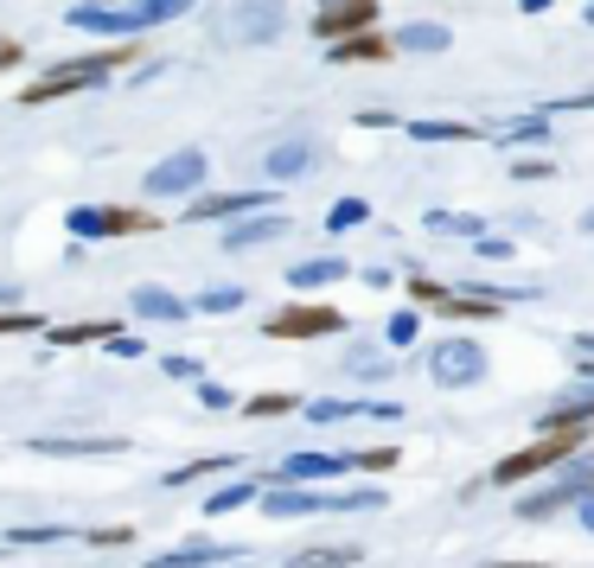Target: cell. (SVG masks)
I'll return each mask as SVG.
<instances>
[{"instance_id":"cell-1","label":"cell","mask_w":594,"mask_h":568,"mask_svg":"<svg viewBox=\"0 0 594 568\" xmlns=\"http://www.w3.org/2000/svg\"><path fill=\"white\" fill-rule=\"evenodd\" d=\"M180 13H192V0H78V7L64 13V27L103 32V39H141V32L180 20Z\"/></svg>"},{"instance_id":"cell-2","label":"cell","mask_w":594,"mask_h":568,"mask_svg":"<svg viewBox=\"0 0 594 568\" xmlns=\"http://www.w3.org/2000/svg\"><path fill=\"white\" fill-rule=\"evenodd\" d=\"M122 58H134V45H109V52H90V58H64V64H52L46 78H32L27 90H20V103H58V97H83V90H97V83L122 64Z\"/></svg>"},{"instance_id":"cell-3","label":"cell","mask_w":594,"mask_h":568,"mask_svg":"<svg viewBox=\"0 0 594 568\" xmlns=\"http://www.w3.org/2000/svg\"><path fill=\"white\" fill-rule=\"evenodd\" d=\"M568 454H582V428H556V435L531 440L524 454L499 460V466H492V486H524L531 473H550V466H563Z\"/></svg>"},{"instance_id":"cell-4","label":"cell","mask_w":594,"mask_h":568,"mask_svg":"<svg viewBox=\"0 0 594 568\" xmlns=\"http://www.w3.org/2000/svg\"><path fill=\"white\" fill-rule=\"evenodd\" d=\"M429 377H435L441 389H466L486 377V352L473 345V338H441L435 352H429Z\"/></svg>"},{"instance_id":"cell-5","label":"cell","mask_w":594,"mask_h":568,"mask_svg":"<svg viewBox=\"0 0 594 568\" xmlns=\"http://www.w3.org/2000/svg\"><path fill=\"white\" fill-rule=\"evenodd\" d=\"M231 39L236 45H275V39H288V0H236Z\"/></svg>"},{"instance_id":"cell-6","label":"cell","mask_w":594,"mask_h":568,"mask_svg":"<svg viewBox=\"0 0 594 568\" xmlns=\"http://www.w3.org/2000/svg\"><path fill=\"white\" fill-rule=\"evenodd\" d=\"M205 185V148H180L148 173V199H192Z\"/></svg>"},{"instance_id":"cell-7","label":"cell","mask_w":594,"mask_h":568,"mask_svg":"<svg viewBox=\"0 0 594 568\" xmlns=\"http://www.w3.org/2000/svg\"><path fill=\"white\" fill-rule=\"evenodd\" d=\"M345 320H339V307H326V301H301V307H282L275 320H269V338H326L339 333Z\"/></svg>"},{"instance_id":"cell-8","label":"cell","mask_w":594,"mask_h":568,"mask_svg":"<svg viewBox=\"0 0 594 568\" xmlns=\"http://www.w3.org/2000/svg\"><path fill=\"white\" fill-rule=\"evenodd\" d=\"M352 454H288L275 466V486H313V479H345L352 473Z\"/></svg>"},{"instance_id":"cell-9","label":"cell","mask_w":594,"mask_h":568,"mask_svg":"<svg viewBox=\"0 0 594 568\" xmlns=\"http://www.w3.org/2000/svg\"><path fill=\"white\" fill-rule=\"evenodd\" d=\"M377 20V0H320V20H313V32L333 45V39H352V32H364Z\"/></svg>"},{"instance_id":"cell-10","label":"cell","mask_w":594,"mask_h":568,"mask_svg":"<svg viewBox=\"0 0 594 568\" xmlns=\"http://www.w3.org/2000/svg\"><path fill=\"white\" fill-rule=\"evenodd\" d=\"M294 231L282 211H250V217H231L224 224V250H262V243H282Z\"/></svg>"},{"instance_id":"cell-11","label":"cell","mask_w":594,"mask_h":568,"mask_svg":"<svg viewBox=\"0 0 594 568\" xmlns=\"http://www.w3.org/2000/svg\"><path fill=\"white\" fill-rule=\"evenodd\" d=\"M250 211H275V192H218V199H199V205H185L192 224H211V217H250Z\"/></svg>"},{"instance_id":"cell-12","label":"cell","mask_w":594,"mask_h":568,"mask_svg":"<svg viewBox=\"0 0 594 568\" xmlns=\"http://www.w3.org/2000/svg\"><path fill=\"white\" fill-rule=\"evenodd\" d=\"M256 511L275 517V524H288V517L326 511V498H320V491H308V486H269V491H256Z\"/></svg>"},{"instance_id":"cell-13","label":"cell","mask_w":594,"mask_h":568,"mask_svg":"<svg viewBox=\"0 0 594 568\" xmlns=\"http://www.w3.org/2000/svg\"><path fill=\"white\" fill-rule=\"evenodd\" d=\"M129 307H134V320H154V326H185L192 301H180V294H167V287H154V282H141L129 294Z\"/></svg>"},{"instance_id":"cell-14","label":"cell","mask_w":594,"mask_h":568,"mask_svg":"<svg viewBox=\"0 0 594 568\" xmlns=\"http://www.w3.org/2000/svg\"><path fill=\"white\" fill-rule=\"evenodd\" d=\"M231 556H243L236 542H180L167 556H148V568H211V562H231Z\"/></svg>"},{"instance_id":"cell-15","label":"cell","mask_w":594,"mask_h":568,"mask_svg":"<svg viewBox=\"0 0 594 568\" xmlns=\"http://www.w3.org/2000/svg\"><path fill=\"white\" fill-rule=\"evenodd\" d=\"M396 52V39H377V32H352V39H333L326 58L333 64H371V58H390Z\"/></svg>"},{"instance_id":"cell-16","label":"cell","mask_w":594,"mask_h":568,"mask_svg":"<svg viewBox=\"0 0 594 568\" xmlns=\"http://www.w3.org/2000/svg\"><path fill=\"white\" fill-rule=\"evenodd\" d=\"M313 148L308 141H282V148H269V180H308L313 173Z\"/></svg>"},{"instance_id":"cell-17","label":"cell","mask_w":594,"mask_h":568,"mask_svg":"<svg viewBox=\"0 0 594 568\" xmlns=\"http://www.w3.org/2000/svg\"><path fill=\"white\" fill-rule=\"evenodd\" d=\"M352 268H345V256H313V262H294L288 268V287H333L345 282Z\"/></svg>"},{"instance_id":"cell-18","label":"cell","mask_w":594,"mask_h":568,"mask_svg":"<svg viewBox=\"0 0 594 568\" xmlns=\"http://www.w3.org/2000/svg\"><path fill=\"white\" fill-rule=\"evenodd\" d=\"M454 32L435 27V20H415V27H396V52H447Z\"/></svg>"},{"instance_id":"cell-19","label":"cell","mask_w":594,"mask_h":568,"mask_svg":"<svg viewBox=\"0 0 594 568\" xmlns=\"http://www.w3.org/2000/svg\"><path fill=\"white\" fill-rule=\"evenodd\" d=\"M588 422H594V389H582V396H568L556 409H543V435H556V428H588Z\"/></svg>"},{"instance_id":"cell-20","label":"cell","mask_w":594,"mask_h":568,"mask_svg":"<svg viewBox=\"0 0 594 568\" xmlns=\"http://www.w3.org/2000/svg\"><path fill=\"white\" fill-rule=\"evenodd\" d=\"M32 454H58V460H78V454H129L122 440H32Z\"/></svg>"},{"instance_id":"cell-21","label":"cell","mask_w":594,"mask_h":568,"mask_svg":"<svg viewBox=\"0 0 594 568\" xmlns=\"http://www.w3.org/2000/svg\"><path fill=\"white\" fill-rule=\"evenodd\" d=\"M359 562V549L352 542H339V549H308V556H288V562H275V568H352Z\"/></svg>"},{"instance_id":"cell-22","label":"cell","mask_w":594,"mask_h":568,"mask_svg":"<svg viewBox=\"0 0 594 568\" xmlns=\"http://www.w3.org/2000/svg\"><path fill=\"white\" fill-rule=\"evenodd\" d=\"M64 224H71V236H78V243H103V236H109V211L103 205H78Z\"/></svg>"},{"instance_id":"cell-23","label":"cell","mask_w":594,"mask_h":568,"mask_svg":"<svg viewBox=\"0 0 594 568\" xmlns=\"http://www.w3.org/2000/svg\"><path fill=\"white\" fill-rule=\"evenodd\" d=\"M243 505H256V486H250V479H236V486H218V491L205 498L211 517H231V511H243Z\"/></svg>"},{"instance_id":"cell-24","label":"cell","mask_w":594,"mask_h":568,"mask_svg":"<svg viewBox=\"0 0 594 568\" xmlns=\"http://www.w3.org/2000/svg\"><path fill=\"white\" fill-rule=\"evenodd\" d=\"M371 403H339V396H320V403H308V422H320V428H333V422H352V415H364Z\"/></svg>"},{"instance_id":"cell-25","label":"cell","mask_w":594,"mask_h":568,"mask_svg":"<svg viewBox=\"0 0 594 568\" xmlns=\"http://www.w3.org/2000/svg\"><path fill=\"white\" fill-rule=\"evenodd\" d=\"M429 231L435 236H486V224L466 217V211H429Z\"/></svg>"},{"instance_id":"cell-26","label":"cell","mask_w":594,"mask_h":568,"mask_svg":"<svg viewBox=\"0 0 594 568\" xmlns=\"http://www.w3.org/2000/svg\"><path fill=\"white\" fill-rule=\"evenodd\" d=\"M115 338V326H103V320H83V326H58L52 345H109Z\"/></svg>"},{"instance_id":"cell-27","label":"cell","mask_w":594,"mask_h":568,"mask_svg":"<svg viewBox=\"0 0 594 568\" xmlns=\"http://www.w3.org/2000/svg\"><path fill=\"white\" fill-rule=\"evenodd\" d=\"M345 371H352V377H390V352H377V345H352Z\"/></svg>"},{"instance_id":"cell-28","label":"cell","mask_w":594,"mask_h":568,"mask_svg":"<svg viewBox=\"0 0 594 568\" xmlns=\"http://www.w3.org/2000/svg\"><path fill=\"white\" fill-rule=\"evenodd\" d=\"M364 217H371V205H364V199H339V205L333 211H326V231H359V224H364Z\"/></svg>"},{"instance_id":"cell-29","label":"cell","mask_w":594,"mask_h":568,"mask_svg":"<svg viewBox=\"0 0 594 568\" xmlns=\"http://www.w3.org/2000/svg\"><path fill=\"white\" fill-rule=\"evenodd\" d=\"M377 505H384V491H377V486H359V491H333V498H326V511H377Z\"/></svg>"},{"instance_id":"cell-30","label":"cell","mask_w":594,"mask_h":568,"mask_svg":"<svg viewBox=\"0 0 594 568\" xmlns=\"http://www.w3.org/2000/svg\"><path fill=\"white\" fill-rule=\"evenodd\" d=\"M415 141H473L480 129H466V122H410Z\"/></svg>"},{"instance_id":"cell-31","label":"cell","mask_w":594,"mask_h":568,"mask_svg":"<svg viewBox=\"0 0 594 568\" xmlns=\"http://www.w3.org/2000/svg\"><path fill=\"white\" fill-rule=\"evenodd\" d=\"M243 301H250L243 287H205V294H199L192 307H199V313H236V307H243Z\"/></svg>"},{"instance_id":"cell-32","label":"cell","mask_w":594,"mask_h":568,"mask_svg":"<svg viewBox=\"0 0 594 568\" xmlns=\"http://www.w3.org/2000/svg\"><path fill=\"white\" fill-rule=\"evenodd\" d=\"M218 466H231V460H224V454H211V460H185V466L167 473V486H192V479H205V473H218Z\"/></svg>"},{"instance_id":"cell-33","label":"cell","mask_w":594,"mask_h":568,"mask_svg":"<svg viewBox=\"0 0 594 568\" xmlns=\"http://www.w3.org/2000/svg\"><path fill=\"white\" fill-rule=\"evenodd\" d=\"M294 403H301V396H282V389H269V396H256V403H243V409H250V415H262V422H269V415H288V409H294Z\"/></svg>"},{"instance_id":"cell-34","label":"cell","mask_w":594,"mask_h":568,"mask_svg":"<svg viewBox=\"0 0 594 568\" xmlns=\"http://www.w3.org/2000/svg\"><path fill=\"white\" fill-rule=\"evenodd\" d=\"M352 460H359L364 473H390V466H396V447H359Z\"/></svg>"},{"instance_id":"cell-35","label":"cell","mask_w":594,"mask_h":568,"mask_svg":"<svg viewBox=\"0 0 594 568\" xmlns=\"http://www.w3.org/2000/svg\"><path fill=\"white\" fill-rule=\"evenodd\" d=\"M473 256H486V262H512L517 250L505 243V236H473Z\"/></svg>"},{"instance_id":"cell-36","label":"cell","mask_w":594,"mask_h":568,"mask_svg":"<svg viewBox=\"0 0 594 568\" xmlns=\"http://www.w3.org/2000/svg\"><path fill=\"white\" fill-rule=\"evenodd\" d=\"M199 403H205V409H236V396L224 384H199Z\"/></svg>"},{"instance_id":"cell-37","label":"cell","mask_w":594,"mask_h":568,"mask_svg":"<svg viewBox=\"0 0 594 568\" xmlns=\"http://www.w3.org/2000/svg\"><path fill=\"white\" fill-rule=\"evenodd\" d=\"M7 333H39V313H0V338Z\"/></svg>"},{"instance_id":"cell-38","label":"cell","mask_w":594,"mask_h":568,"mask_svg":"<svg viewBox=\"0 0 594 568\" xmlns=\"http://www.w3.org/2000/svg\"><path fill=\"white\" fill-rule=\"evenodd\" d=\"M410 294H415V301H422V307H441V301H447V287L422 282V275H415V282H410Z\"/></svg>"},{"instance_id":"cell-39","label":"cell","mask_w":594,"mask_h":568,"mask_svg":"<svg viewBox=\"0 0 594 568\" xmlns=\"http://www.w3.org/2000/svg\"><path fill=\"white\" fill-rule=\"evenodd\" d=\"M415 338V313H396V320H390V345H410Z\"/></svg>"},{"instance_id":"cell-40","label":"cell","mask_w":594,"mask_h":568,"mask_svg":"<svg viewBox=\"0 0 594 568\" xmlns=\"http://www.w3.org/2000/svg\"><path fill=\"white\" fill-rule=\"evenodd\" d=\"M109 352H115V358H141L148 345H141V338H129V333H115V338H109Z\"/></svg>"},{"instance_id":"cell-41","label":"cell","mask_w":594,"mask_h":568,"mask_svg":"<svg viewBox=\"0 0 594 568\" xmlns=\"http://www.w3.org/2000/svg\"><path fill=\"white\" fill-rule=\"evenodd\" d=\"M83 542H97V549H115V542H134V530H90Z\"/></svg>"},{"instance_id":"cell-42","label":"cell","mask_w":594,"mask_h":568,"mask_svg":"<svg viewBox=\"0 0 594 568\" xmlns=\"http://www.w3.org/2000/svg\"><path fill=\"white\" fill-rule=\"evenodd\" d=\"M167 377H185V384H199V358H167Z\"/></svg>"},{"instance_id":"cell-43","label":"cell","mask_w":594,"mask_h":568,"mask_svg":"<svg viewBox=\"0 0 594 568\" xmlns=\"http://www.w3.org/2000/svg\"><path fill=\"white\" fill-rule=\"evenodd\" d=\"M71 530H13V542H64Z\"/></svg>"},{"instance_id":"cell-44","label":"cell","mask_w":594,"mask_h":568,"mask_svg":"<svg viewBox=\"0 0 594 568\" xmlns=\"http://www.w3.org/2000/svg\"><path fill=\"white\" fill-rule=\"evenodd\" d=\"M517 180H550V160H517Z\"/></svg>"},{"instance_id":"cell-45","label":"cell","mask_w":594,"mask_h":568,"mask_svg":"<svg viewBox=\"0 0 594 568\" xmlns=\"http://www.w3.org/2000/svg\"><path fill=\"white\" fill-rule=\"evenodd\" d=\"M359 122H364V129H396V115H390V109H364Z\"/></svg>"},{"instance_id":"cell-46","label":"cell","mask_w":594,"mask_h":568,"mask_svg":"<svg viewBox=\"0 0 594 568\" xmlns=\"http://www.w3.org/2000/svg\"><path fill=\"white\" fill-rule=\"evenodd\" d=\"M575 517H582V530H588V537H594V491H588V498H582V505H575Z\"/></svg>"},{"instance_id":"cell-47","label":"cell","mask_w":594,"mask_h":568,"mask_svg":"<svg viewBox=\"0 0 594 568\" xmlns=\"http://www.w3.org/2000/svg\"><path fill=\"white\" fill-rule=\"evenodd\" d=\"M7 64H20V45H0V71H7Z\"/></svg>"},{"instance_id":"cell-48","label":"cell","mask_w":594,"mask_h":568,"mask_svg":"<svg viewBox=\"0 0 594 568\" xmlns=\"http://www.w3.org/2000/svg\"><path fill=\"white\" fill-rule=\"evenodd\" d=\"M556 109H594V97H563Z\"/></svg>"},{"instance_id":"cell-49","label":"cell","mask_w":594,"mask_h":568,"mask_svg":"<svg viewBox=\"0 0 594 568\" xmlns=\"http://www.w3.org/2000/svg\"><path fill=\"white\" fill-rule=\"evenodd\" d=\"M517 7H524V13H550V0H517Z\"/></svg>"},{"instance_id":"cell-50","label":"cell","mask_w":594,"mask_h":568,"mask_svg":"<svg viewBox=\"0 0 594 568\" xmlns=\"http://www.w3.org/2000/svg\"><path fill=\"white\" fill-rule=\"evenodd\" d=\"M575 358H594V338H575Z\"/></svg>"},{"instance_id":"cell-51","label":"cell","mask_w":594,"mask_h":568,"mask_svg":"<svg viewBox=\"0 0 594 568\" xmlns=\"http://www.w3.org/2000/svg\"><path fill=\"white\" fill-rule=\"evenodd\" d=\"M486 568H543V562H486Z\"/></svg>"},{"instance_id":"cell-52","label":"cell","mask_w":594,"mask_h":568,"mask_svg":"<svg viewBox=\"0 0 594 568\" xmlns=\"http://www.w3.org/2000/svg\"><path fill=\"white\" fill-rule=\"evenodd\" d=\"M575 364H582V377H588V384H594V358H575Z\"/></svg>"},{"instance_id":"cell-53","label":"cell","mask_w":594,"mask_h":568,"mask_svg":"<svg viewBox=\"0 0 594 568\" xmlns=\"http://www.w3.org/2000/svg\"><path fill=\"white\" fill-rule=\"evenodd\" d=\"M582 231H588V236H594V211H588V217H582Z\"/></svg>"},{"instance_id":"cell-54","label":"cell","mask_w":594,"mask_h":568,"mask_svg":"<svg viewBox=\"0 0 594 568\" xmlns=\"http://www.w3.org/2000/svg\"><path fill=\"white\" fill-rule=\"evenodd\" d=\"M0 301H13V287H7V282H0Z\"/></svg>"},{"instance_id":"cell-55","label":"cell","mask_w":594,"mask_h":568,"mask_svg":"<svg viewBox=\"0 0 594 568\" xmlns=\"http://www.w3.org/2000/svg\"><path fill=\"white\" fill-rule=\"evenodd\" d=\"M582 20H588V27H594V0H588V13H582Z\"/></svg>"}]
</instances>
